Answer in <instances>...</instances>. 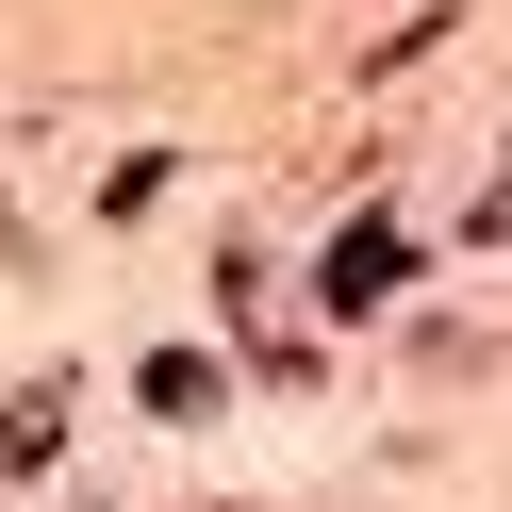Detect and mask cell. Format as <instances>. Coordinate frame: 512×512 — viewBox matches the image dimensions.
I'll list each match as a JSON object with an SVG mask.
<instances>
[{
  "label": "cell",
  "instance_id": "cell-1",
  "mask_svg": "<svg viewBox=\"0 0 512 512\" xmlns=\"http://www.w3.org/2000/svg\"><path fill=\"white\" fill-rule=\"evenodd\" d=\"M397 265H413V248H397V232L364 215V232L331 248V281H314V298H331V314H380V281H397Z\"/></svg>",
  "mask_w": 512,
  "mask_h": 512
},
{
  "label": "cell",
  "instance_id": "cell-2",
  "mask_svg": "<svg viewBox=\"0 0 512 512\" xmlns=\"http://www.w3.org/2000/svg\"><path fill=\"white\" fill-rule=\"evenodd\" d=\"M50 446H67V380H34V397H0V479H34Z\"/></svg>",
  "mask_w": 512,
  "mask_h": 512
},
{
  "label": "cell",
  "instance_id": "cell-3",
  "mask_svg": "<svg viewBox=\"0 0 512 512\" xmlns=\"http://www.w3.org/2000/svg\"><path fill=\"white\" fill-rule=\"evenodd\" d=\"M232 397V364H199V347H149V413H215Z\"/></svg>",
  "mask_w": 512,
  "mask_h": 512
}]
</instances>
